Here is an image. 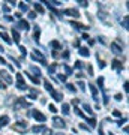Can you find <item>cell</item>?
Here are the masks:
<instances>
[{
  "label": "cell",
  "instance_id": "cell-2",
  "mask_svg": "<svg viewBox=\"0 0 129 135\" xmlns=\"http://www.w3.org/2000/svg\"><path fill=\"white\" fill-rule=\"evenodd\" d=\"M111 51L116 53V54L123 53V45H122V42H120V39H117V41H114V42L111 44Z\"/></svg>",
  "mask_w": 129,
  "mask_h": 135
},
{
  "label": "cell",
  "instance_id": "cell-50",
  "mask_svg": "<svg viewBox=\"0 0 129 135\" xmlns=\"http://www.w3.org/2000/svg\"><path fill=\"white\" fill-rule=\"evenodd\" d=\"M113 116H116V117H120V113H119V111H114V113H113Z\"/></svg>",
  "mask_w": 129,
  "mask_h": 135
},
{
  "label": "cell",
  "instance_id": "cell-55",
  "mask_svg": "<svg viewBox=\"0 0 129 135\" xmlns=\"http://www.w3.org/2000/svg\"><path fill=\"white\" fill-rule=\"evenodd\" d=\"M110 135H114V134H110Z\"/></svg>",
  "mask_w": 129,
  "mask_h": 135
},
{
  "label": "cell",
  "instance_id": "cell-38",
  "mask_svg": "<svg viewBox=\"0 0 129 135\" xmlns=\"http://www.w3.org/2000/svg\"><path fill=\"white\" fill-rule=\"evenodd\" d=\"M80 128H81V129H84V131H87V132H90V129H89V128H87V125H84V123H81V125H80Z\"/></svg>",
  "mask_w": 129,
  "mask_h": 135
},
{
  "label": "cell",
  "instance_id": "cell-54",
  "mask_svg": "<svg viewBox=\"0 0 129 135\" xmlns=\"http://www.w3.org/2000/svg\"><path fill=\"white\" fill-rule=\"evenodd\" d=\"M56 135H62V134H60V132H59V134H56Z\"/></svg>",
  "mask_w": 129,
  "mask_h": 135
},
{
  "label": "cell",
  "instance_id": "cell-49",
  "mask_svg": "<svg viewBox=\"0 0 129 135\" xmlns=\"http://www.w3.org/2000/svg\"><path fill=\"white\" fill-rule=\"evenodd\" d=\"M78 2H80V5H81V6H87V3L84 2V0H78Z\"/></svg>",
  "mask_w": 129,
  "mask_h": 135
},
{
  "label": "cell",
  "instance_id": "cell-7",
  "mask_svg": "<svg viewBox=\"0 0 129 135\" xmlns=\"http://www.w3.org/2000/svg\"><path fill=\"white\" fill-rule=\"evenodd\" d=\"M0 80H5L8 84H12V77L6 71H0Z\"/></svg>",
  "mask_w": 129,
  "mask_h": 135
},
{
  "label": "cell",
  "instance_id": "cell-43",
  "mask_svg": "<svg viewBox=\"0 0 129 135\" xmlns=\"http://www.w3.org/2000/svg\"><path fill=\"white\" fill-rule=\"evenodd\" d=\"M51 134H53V132H51L50 129H45V131H44V135H51Z\"/></svg>",
  "mask_w": 129,
  "mask_h": 135
},
{
  "label": "cell",
  "instance_id": "cell-37",
  "mask_svg": "<svg viewBox=\"0 0 129 135\" xmlns=\"http://www.w3.org/2000/svg\"><path fill=\"white\" fill-rule=\"evenodd\" d=\"M59 80H60V81H63V83H66V77H65L63 74H59Z\"/></svg>",
  "mask_w": 129,
  "mask_h": 135
},
{
  "label": "cell",
  "instance_id": "cell-25",
  "mask_svg": "<svg viewBox=\"0 0 129 135\" xmlns=\"http://www.w3.org/2000/svg\"><path fill=\"white\" fill-rule=\"evenodd\" d=\"M33 6H35V9L38 11L39 14H44V8H42V6H41V5H39V3H35Z\"/></svg>",
  "mask_w": 129,
  "mask_h": 135
},
{
  "label": "cell",
  "instance_id": "cell-40",
  "mask_svg": "<svg viewBox=\"0 0 129 135\" xmlns=\"http://www.w3.org/2000/svg\"><path fill=\"white\" fill-rule=\"evenodd\" d=\"M29 18L35 20V18H36V12H29Z\"/></svg>",
  "mask_w": 129,
  "mask_h": 135
},
{
  "label": "cell",
  "instance_id": "cell-5",
  "mask_svg": "<svg viewBox=\"0 0 129 135\" xmlns=\"http://www.w3.org/2000/svg\"><path fill=\"white\" fill-rule=\"evenodd\" d=\"M17 87H18L20 90H26V89H27V86H26V83H24L21 74H17Z\"/></svg>",
  "mask_w": 129,
  "mask_h": 135
},
{
  "label": "cell",
  "instance_id": "cell-19",
  "mask_svg": "<svg viewBox=\"0 0 129 135\" xmlns=\"http://www.w3.org/2000/svg\"><path fill=\"white\" fill-rule=\"evenodd\" d=\"M12 38H14L15 44H20V33L15 29H12Z\"/></svg>",
  "mask_w": 129,
  "mask_h": 135
},
{
  "label": "cell",
  "instance_id": "cell-10",
  "mask_svg": "<svg viewBox=\"0 0 129 135\" xmlns=\"http://www.w3.org/2000/svg\"><path fill=\"white\" fill-rule=\"evenodd\" d=\"M17 26H18V29H24V30H29L30 29V24L26 21V20H20Z\"/></svg>",
  "mask_w": 129,
  "mask_h": 135
},
{
  "label": "cell",
  "instance_id": "cell-24",
  "mask_svg": "<svg viewBox=\"0 0 129 135\" xmlns=\"http://www.w3.org/2000/svg\"><path fill=\"white\" fill-rule=\"evenodd\" d=\"M26 77H27V78H30V80H32V81L35 83V84H38V83H39V78L33 77V75H32V74H26Z\"/></svg>",
  "mask_w": 129,
  "mask_h": 135
},
{
  "label": "cell",
  "instance_id": "cell-22",
  "mask_svg": "<svg viewBox=\"0 0 129 135\" xmlns=\"http://www.w3.org/2000/svg\"><path fill=\"white\" fill-rule=\"evenodd\" d=\"M62 113L65 114V116L69 114V105H68V104H63V105H62Z\"/></svg>",
  "mask_w": 129,
  "mask_h": 135
},
{
  "label": "cell",
  "instance_id": "cell-33",
  "mask_svg": "<svg viewBox=\"0 0 129 135\" xmlns=\"http://www.w3.org/2000/svg\"><path fill=\"white\" fill-rule=\"evenodd\" d=\"M122 26H123L125 29H128V15L123 18V21H122Z\"/></svg>",
  "mask_w": 129,
  "mask_h": 135
},
{
  "label": "cell",
  "instance_id": "cell-41",
  "mask_svg": "<svg viewBox=\"0 0 129 135\" xmlns=\"http://www.w3.org/2000/svg\"><path fill=\"white\" fill-rule=\"evenodd\" d=\"M75 68H77V69H81V68H83V63H81V62H75Z\"/></svg>",
  "mask_w": 129,
  "mask_h": 135
},
{
  "label": "cell",
  "instance_id": "cell-46",
  "mask_svg": "<svg viewBox=\"0 0 129 135\" xmlns=\"http://www.w3.org/2000/svg\"><path fill=\"white\" fill-rule=\"evenodd\" d=\"M3 11H5V12H9V6H8V5H3Z\"/></svg>",
  "mask_w": 129,
  "mask_h": 135
},
{
  "label": "cell",
  "instance_id": "cell-1",
  "mask_svg": "<svg viewBox=\"0 0 129 135\" xmlns=\"http://www.w3.org/2000/svg\"><path fill=\"white\" fill-rule=\"evenodd\" d=\"M27 107H30V102H27L24 98H17L14 104V110H21V108H27Z\"/></svg>",
  "mask_w": 129,
  "mask_h": 135
},
{
  "label": "cell",
  "instance_id": "cell-18",
  "mask_svg": "<svg viewBox=\"0 0 129 135\" xmlns=\"http://www.w3.org/2000/svg\"><path fill=\"white\" fill-rule=\"evenodd\" d=\"M9 123V117L8 116H2L0 117V126H6Z\"/></svg>",
  "mask_w": 129,
  "mask_h": 135
},
{
  "label": "cell",
  "instance_id": "cell-12",
  "mask_svg": "<svg viewBox=\"0 0 129 135\" xmlns=\"http://www.w3.org/2000/svg\"><path fill=\"white\" fill-rule=\"evenodd\" d=\"M29 98H30V99H38V98H39V92L36 90V89H30V90H29Z\"/></svg>",
  "mask_w": 129,
  "mask_h": 135
},
{
  "label": "cell",
  "instance_id": "cell-44",
  "mask_svg": "<svg viewBox=\"0 0 129 135\" xmlns=\"http://www.w3.org/2000/svg\"><path fill=\"white\" fill-rule=\"evenodd\" d=\"M0 65H6V60L2 57V56H0Z\"/></svg>",
  "mask_w": 129,
  "mask_h": 135
},
{
  "label": "cell",
  "instance_id": "cell-16",
  "mask_svg": "<svg viewBox=\"0 0 129 135\" xmlns=\"http://www.w3.org/2000/svg\"><path fill=\"white\" fill-rule=\"evenodd\" d=\"M80 56H83V57H89V56H90V51H89L86 47H81V48H80Z\"/></svg>",
  "mask_w": 129,
  "mask_h": 135
},
{
  "label": "cell",
  "instance_id": "cell-3",
  "mask_svg": "<svg viewBox=\"0 0 129 135\" xmlns=\"http://www.w3.org/2000/svg\"><path fill=\"white\" fill-rule=\"evenodd\" d=\"M14 129L17 131V132H20V134H26L27 132V122H17L14 125Z\"/></svg>",
  "mask_w": 129,
  "mask_h": 135
},
{
  "label": "cell",
  "instance_id": "cell-34",
  "mask_svg": "<svg viewBox=\"0 0 129 135\" xmlns=\"http://www.w3.org/2000/svg\"><path fill=\"white\" fill-rule=\"evenodd\" d=\"M20 9H21V11H27V9H29V6L26 5V3H23V2H21V3H20Z\"/></svg>",
  "mask_w": 129,
  "mask_h": 135
},
{
  "label": "cell",
  "instance_id": "cell-9",
  "mask_svg": "<svg viewBox=\"0 0 129 135\" xmlns=\"http://www.w3.org/2000/svg\"><path fill=\"white\" fill-rule=\"evenodd\" d=\"M32 116H33L38 122H45V116H44L42 113H39L38 110H33V111H32Z\"/></svg>",
  "mask_w": 129,
  "mask_h": 135
},
{
  "label": "cell",
  "instance_id": "cell-52",
  "mask_svg": "<svg viewBox=\"0 0 129 135\" xmlns=\"http://www.w3.org/2000/svg\"><path fill=\"white\" fill-rule=\"evenodd\" d=\"M63 57L68 59V57H69V53H68V51H66V53H63Z\"/></svg>",
  "mask_w": 129,
  "mask_h": 135
},
{
  "label": "cell",
  "instance_id": "cell-15",
  "mask_svg": "<svg viewBox=\"0 0 129 135\" xmlns=\"http://www.w3.org/2000/svg\"><path fill=\"white\" fill-rule=\"evenodd\" d=\"M45 129H47V128H45V126H42V125H38V126H33V128H32L33 134H39V132H44Z\"/></svg>",
  "mask_w": 129,
  "mask_h": 135
},
{
  "label": "cell",
  "instance_id": "cell-45",
  "mask_svg": "<svg viewBox=\"0 0 129 135\" xmlns=\"http://www.w3.org/2000/svg\"><path fill=\"white\" fill-rule=\"evenodd\" d=\"M99 135H105L104 134V129H102V125H99Z\"/></svg>",
  "mask_w": 129,
  "mask_h": 135
},
{
  "label": "cell",
  "instance_id": "cell-6",
  "mask_svg": "<svg viewBox=\"0 0 129 135\" xmlns=\"http://www.w3.org/2000/svg\"><path fill=\"white\" fill-rule=\"evenodd\" d=\"M111 66H113V69H116L117 72H122V71H123V63L120 62V60H117V59L111 62Z\"/></svg>",
  "mask_w": 129,
  "mask_h": 135
},
{
  "label": "cell",
  "instance_id": "cell-48",
  "mask_svg": "<svg viewBox=\"0 0 129 135\" xmlns=\"http://www.w3.org/2000/svg\"><path fill=\"white\" fill-rule=\"evenodd\" d=\"M116 99H117V101H122V95H120V93H117V95H116Z\"/></svg>",
  "mask_w": 129,
  "mask_h": 135
},
{
  "label": "cell",
  "instance_id": "cell-26",
  "mask_svg": "<svg viewBox=\"0 0 129 135\" xmlns=\"http://www.w3.org/2000/svg\"><path fill=\"white\" fill-rule=\"evenodd\" d=\"M56 68H57V65H56V63H53L51 66H48V72H50V74H54V72H56Z\"/></svg>",
  "mask_w": 129,
  "mask_h": 135
},
{
  "label": "cell",
  "instance_id": "cell-14",
  "mask_svg": "<svg viewBox=\"0 0 129 135\" xmlns=\"http://www.w3.org/2000/svg\"><path fill=\"white\" fill-rule=\"evenodd\" d=\"M71 26H74L75 29H81V30H87V29H89V26L80 24V23H75V21H71Z\"/></svg>",
  "mask_w": 129,
  "mask_h": 135
},
{
  "label": "cell",
  "instance_id": "cell-36",
  "mask_svg": "<svg viewBox=\"0 0 129 135\" xmlns=\"http://www.w3.org/2000/svg\"><path fill=\"white\" fill-rule=\"evenodd\" d=\"M48 110L51 111V113H56V111H57V108H56L54 105H51V104H50V105H48Z\"/></svg>",
  "mask_w": 129,
  "mask_h": 135
},
{
  "label": "cell",
  "instance_id": "cell-17",
  "mask_svg": "<svg viewBox=\"0 0 129 135\" xmlns=\"http://www.w3.org/2000/svg\"><path fill=\"white\" fill-rule=\"evenodd\" d=\"M0 38L3 39V41H5L6 44H9V45L12 44V41H11V38H9V36H8L6 33H5V32H0Z\"/></svg>",
  "mask_w": 129,
  "mask_h": 135
},
{
  "label": "cell",
  "instance_id": "cell-47",
  "mask_svg": "<svg viewBox=\"0 0 129 135\" xmlns=\"http://www.w3.org/2000/svg\"><path fill=\"white\" fill-rule=\"evenodd\" d=\"M5 87H6V84L2 81V80H0V89H5Z\"/></svg>",
  "mask_w": 129,
  "mask_h": 135
},
{
  "label": "cell",
  "instance_id": "cell-21",
  "mask_svg": "<svg viewBox=\"0 0 129 135\" xmlns=\"http://www.w3.org/2000/svg\"><path fill=\"white\" fill-rule=\"evenodd\" d=\"M44 86H45V89H47V90H48L50 93H51V92L54 90V89H53V86L50 84V81H48V80H44Z\"/></svg>",
  "mask_w": 129,
  "mask_h": 135
},
{
  "label": "cell",
  "instance_id": "cell-27",
  "mask_svg": "<svg viewBox=\"0 0 129 135\" xmlns=\"http://www.w3.org/2000/svg\"><path fill=\"white\" fill-rule=\"evenodd\" d=\"M30 71H32V72H35L36 75H38V77H41V71H39L36 66H30Z\"/></svg>",
  "mask_w": 129,
  "mask_h": 135
},
{
  "label": "cell",
  "instance_id": "cell-31",
  "mask_svg": "<svg viewBox=\"0 0 129 135\" xmlns=\"http://www.w3.org/2000/svg\"><path fill=\"white\" fill-rule=\"evenodd\" d=\"M75 113H77V114H78L80 117H83V119H86V120H87V116H84V114H83L81 111H80L78 108H77V107H75Z\"/></svg>",
  "mask_w": 129,
  "mask_h": 135
},
{
  "label": "cell",
  "instance_id": "cell-53",
  "mask_svg": "<svg viewBox=\"0 0 129 135\" xmlns=\"http://www.w3.org/2000/svg\"><path fill=\"white\" fill-rule=\"evenodd\" d=\"M0 51H3V47H2V45H0Z\"/></svg>",
  "mask_w": 129,
  "mask_h": 135
},
{
  "label": "cell",
  "instance_id": "cell-29",
  "mask_svg": "<svg viewBox=\"0 0 129 135\" xmlns=\"http://www.w3.org/2000/svg\"><path fill=\"white\" fill-rule=\"evenodd\" d=\"M63 69L66 71V74H68V75H72V69H71L69 66H68V65H63Z\"/></svg>",
  "mask_w": 129,
  "mask_h": 135
},
{
  "label": "cell",
  "instance_id": "cell-35",
  "mask_svg": "<svg viewBox=\"0 0 129 135\" xmlns=\"http://www.w3.org/2000/svg\"><path fill=\"white\" fill-rule=\"evenodd\" d=\"M66 87H68V90H69V92H75V86H74V84H66Z\"/></svg>",
  "mask_w": 129,
  "mask_h": 135
},
{
  "label": "cell",
  "instance_id": "cell-11",
  "mask_svg": "<svg viewBox=\"0 0 129 135\" xmlns=\"http://www.w3.org/2000/svg\"><path fill=\"white\" fill-rule=\"evenodd\" d=\"M65 14L69 15V17H75V18L80 17V12H78L77 9H66V11H65Z\"/></svg>",
  "mask_w": 129,
  "mask_h": 135
},
{
  "label": "cell",
  "instance_id": "cell-51",
  "mask_svg": "<svg viewBox=\"0 0 129 135\" xmlns=\"http://www.w3.org/2000/svg\"><path fill=\"white\" fill-rule=\"evenodd\" d=\"M21 15H23L21 12H17V14H15V17H17V18H21Z\"/></svg>",
  "mask_w": 129,
  "mask_h": 135
},
{
  "label": "cell",
  "instance_id": "cell-8",
  "mask_svg": "<svg viewBox=\"0 0 129 135\" xmlns=\"http://www.w3.org/2000/svg\"><path fill=\"white\" fill-rule=\"evenodd\" d=\"M53 122H54V126H56V128H60V129H65V128H66L65 122H63L60 117H54Z\"/></svg>",
  "mask_w": 129,
  "mask_h": 135
},
{
  "label": "cell",
  "instance_id": "cell-39",
  "mask_svg": "<svg viewBox=\"0 0 129 135\" xmlns=\"http://www.w3.org/2000/svg\"><path fill=\"white\" fill-rule=\"evenodd\" d=\"M78 86H80V89H81L83 92L86 90V86H84V83H83V81H80V83H78Z\"/></svg>",
  "mask_w": 129,
  "mask_h": 135
},
{
  "label": "cell",
  "instance_id": "cell-28",
  "mask_svg": "<svg viewBox=\"0 0 129 135\" xmlns=\"http://www.w3.org/2000/svg\"><path fill=\"white\" fill-rule=\"evenodd\" d=\"M51 45H53V48H54V50H60V48H62V45H60L57 41H53V42H51Z\"/></svg>",
  "mask_w": 129,
  "mask_h": 135
},
{
  "label": "cell",
  "instance_id": "cell-23",
  "mask_svg": "<svg viewBox=\"0 0 129 135\" xmlns=\"http://www.w3.org/2000/svg\"><path fill=\"white\" fill-rule=\"evenodd\" d=\"M39 35H41V30H39V27L36 26V27H35V35H33L35 41H39Z\"/></svg>",
  "mask_w": 129,
  "mask_h": 135
},
{
  "label": "cell",
  "instance_id": "cell-13",
  "mask_svg": "<svg viewBox=\"0 0 129 135\" xmlns=\"http://www.w3.org/2000/svg\"><path fill=\"white\" fill-rule=\"evenodd\" d=\"M89 86H90V90H92V96H93V99H95V101H99V96H98L96 86H93V84H89Z\"/></svg>",
  "mask_w": 129,
  "mask_h": 135
},
{
  "label": "cell",
  "instance_id": "cell-42",
  "mask_svg": "<svg viewBox=\"0 0 129 135\" xmlns=\"http://www.w3.org/2000/svg\"><path fill=\"white\" fill-rule=\"evenodd\" d=\"M20 51L23 53V56H26V54H27V51H26V48H24V47H20Z\"/></svg>",
  "mask_w": 129,
  "mask_h": 135
},
{
  "label": "cell",
  "instance_id": "cell-30",
  "mask_svg": "<svg viewBox=\"0 0 129 135\" xmlns=\"http://www.w3.org/2000/svg\"><path fill=\"white\" fill-rule=\"evenodd\" d=\"M83 108L89 113V114H92V108H90V105H87V104H83Z\"/></svg>",
  "mask_w": 129,
  "mask_h": 135
},
{
  "label": "cell",
  "instance_id": "cell-32",
  "mask_svg": "<svg viewBox=\"0 0 129 135\" xmlns=\"http://www.w3.org/2000/svg\"><path fill=\"white\" fill-rule=\"evenodd\" d=\"M87 122L90 123V126H92V128H95V126H96V120L93 119V117H92V119H87Z\"/></svg>",
  "mask_w": 129,
  "mask_h": 135
},
{
  "label": "cell",
  "instance_id": "cell-4",
  "mask_svg": "<svg viewBox=\"0 0 129 135\" xmlns=\"http://www.w3.org/2000/svg\"><path fill=\"white\" fill-rule=\"evenodd\" d=\"M32 59H33V60H36V62H41L44 65V66H45V65H47V60H45V57H44L42 54L39 53L38 50H33V53H32Z\"/></svg>",
  "mask_w": 129,
  "mask_h": 135
},
{
  "label": "cell",
  "instance_id": "cell-20",
  "mask_svg": "<svg viewBox=\"0 0 129 135\" xmlns=\"http://www.w3.org/2000/svg\"><path fill=\"white\" fill-rule=\"evenodd\" d=\"M51 95H53V98L54 99H56V101H62V93L60 92H56V90H53V92H51Z\"/></svg>",
  "mask_w": 129,
  "mask_h": 135
}]
</instances>
